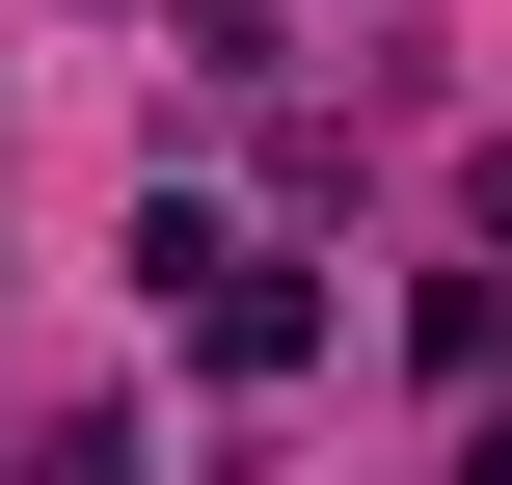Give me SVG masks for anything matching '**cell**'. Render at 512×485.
Segmentation results:
<instances>
[{
    "label": "cell",
    "instance_id": "cell-1",
    "mask_svg": "<svg viewBox=\"0 0 512 485\" xmlns=\"http://www.w3.org/2000/svg\"><path fill=\"white\" fill-rule=\"evenodd\" d=\"M189 351H216V378H243V405H270V378H297V351H324V270H270V243H243V270H216V297H189Z\"/></svg>",
    "mask_w": 512,
    "mask_h": 485
}]
</instances>
